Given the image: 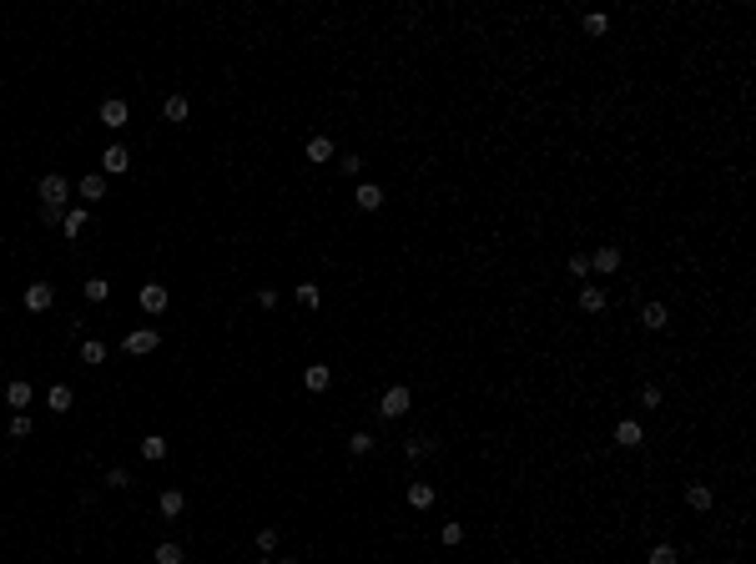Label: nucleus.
<instances>
[{
	"label": "nucleus",
	"instance_id": "obj_1",
	"mask_svg": "<svg viewBox=\"0 0 756 564\" xmlns=\"http://www.w3.org/2000/svg\"><path fill=\"white\" fill-rule=\"evenodd\" d=\"M66 197H71V182L66 177H56V171H51V177H40V207H61Z\"/></svg>",
	"mask_w": 756,
	"mask_h": 564
},
{
	"label": "nucleus",
	"instance_id": "obj_23",
	"mask_svg": "<svg viewBox=\"0 0 756 564\" xmlns=\"http://www.w3.org/2000/svg\"><path fill=\"white\" fill-rule=\"evenodd\" d=\"M162 116H167V121H187V96H167Z\"/></svg>",
	"mask_w": 756,
	"mask_h": 564
},
{
	"label": "nucleus",
	"instance_id": "obj_33",
	"mask_svg": "<svg viewBox=\"0 0 756 564\" xmlns=\"http://www.w3.org/2000/svg\"><path fill=\"white\" fill-rule=\"evenodd\" d=\"M570 277H590V257L575 252V257H570Z\"/></svg>",
	"mask_w": 756,
	"mask_h": 564
},
{
	"label": "nucleus",
	"instance_id": "obj_8",
	"mask_svg": "<svg viewBox=\"0 0 756 564\" xmlns=\"http://www.w3.org/2000/svg\"><path fill=\"white\" fill-rule=\"evenodd\" d=\"M101 166H106V177H121V171L132 166V157H126V146H106V151H101Z\"/></svg>",
	"mask_w": 756,
	"mask_h": 564
},
{
	"label": "nucleus",
	"instance_id": "obj_39",
	"mask_svg": "<svg viewBox=\"0 0 756 564\" xmlns=\"http://www.w3.org/2000/svg\"><path fill=\"white\" fill-rule=\"evenodd\" d=\"M701 564H706V559H701Z\"/></svg>",
	"mask_w": 756,
	"mask_h": 564
},
{
	"label": "nucleus",
	"instance_id": "obj_4",
	"mask_svg": "<svg viewBox=\"0 0 756 564\" xmlns=\"http://www.w3.org/2000/svg\"><path fill=\"white\" fill-rule=\"evenodd\" d=\"M51 302H56V288H51V282H31V288H26V308H31V313H46Z\"/></svg>",
	"mask_w": 756,
	"mask_h": 564
},
{
	"label": "nucleus",
	"instance_id": "obj_14",
	"mask_svg": "<svg viewBox=\"0 0 756 564\" xmlns=\"http://www.w3.org/2000/svg\"><path fill=\"white\" fill-rule=\"evenodd\" d=\"M590 267H595L600 277H610V272L620 267V247H600V252H595V263H590Z\"/></svg>",
	"mask_w": 756,
	"mask_h": 564
},
{
	"label": "nucleus",
	"instance_id": "obj_11",
	"mask_svg": "<svg viewBox=\"0 0 756 564\" xmlns=\"http://www.w3.org/2000/svg\"><path fill=\"white\" fill-rule=\"evenodd\" d=\"M141 459L146 464H162L167 459V439H162V433H146V439H141Z\"/></svg>",
	"mask_w": 756,
	"mask_h": 564
},
{
	"label": "nucleus",
	"instance_id": "obj_24",
	"mask_svg": "<svg viewBox=\"0 0 756 564\" xmlns=\"http://www.w3.org/2000/svg\"><path fill=\"white\" fill-rule=\"evenodd\" d=\"M81 227H86V212H81V207L61 217V232H66V237H81Z\"/></svg>",
	"mask_w": 756,
	"mask_h": 564
},
{
	"label": "nucleus",
	"instance_id": "obj_20",
	"mask_svg": "<svg viewBox=\"0 0 756 564\" xmlns=\"http://www.w3.org/2000/svg\"><path fill=\"white\" fill-rule=\"evenodd\" d=\"M308 162H333V141L328 136H313L308 141Z\"/></svg>",
	"mask_w": 756,
	"mask_h": 564
},
{
	"label": "nucleus",
	"instance_id": "obj_18",
	"mask_svg": "<svg viewBox=\"0 0 756 564\" xmlns=\"http://www.w3.org/2000/svg\"><path fill=\"white\" fill-rule=\"evenodd\" d=\"M81 292H86V302H106V297H111V282H106V277H86Z\"/></svg>",
	"mask_w": 756,
	"mask_h": 564
},
{
	"label": "nucleus",
	"instance_id": "obj_15",
	"mask_svg": "<svg viewBox=\"0 0 756 564\" xmlns=\"http://www.w3.org/2000/svg\"><path fill=\"white\" fill-rule=\"evenodd\" d=\"M81 197H86V202H101V197H106V177H101V171L81 177Z\"/></svg>",
	"mask_w": 756,
	"mask_h": 564
},
{
	"label": "nucleus",
	"instance_id": "obj_27",
	"mask_svg": "<svg viewBox=\"0 0 756 564\" xmlns=\"http://www.w3.org/2000/svg\"><path fill=\"white\" fill-rule=\"evenodd\" d=\"M81 358H86V363H106V343L86 338V343H81Z\"/></svg>",
	"mask_w": 756,
	"mask_h": 564
},
{
	"label": "nucleus",
	"instance_id": "obj_36",
	"mask_svg": "<svg viewBox=\"0 0 756 564\" xmlns=\"http://www.w3.org/2000/svg\"><path fill=\"white\" fill-rule=\"evenodd\" d=\"M257 549H277V529H263V534H257Z\"/></svg>",
	"mask_w": 756,
	"mask_h": 564
},
{
	"label": "nucleus",
	"instance_id": "obj_21",
	"mask_svg": "<svg viewBox=\"0 0 756 564\" xmlns=\"http://www.w3.org/2000/svg\"><path fill=\"white\" fill-rule=\"evenodd\" d=\"M580 308L585 313H605V288H585L580 292Z\"/></svg>",
	"mask_w": 756,
	"mask_h": 564
},
{
	"label": "nucleus",
	"instance_id": "obj_26",
	"mask_svg": "<svg viewBox=\"0 0 756 564\" xmlns=\"http://www.w3.org/2000/svg\"><path fill=\"white\" fill-rule=\"evenodd\" d=\"M298 302H302V308H318V302H323L318 282H298Z\"/></svg>",
	"mask_w": 756,
	"mask_h": 564
},
{
	"label": "nucleus",
	"instance_id": "obj_35",
	"mask_svg": "<svg viewBox=\"0 0 756 564\" xmlns=\"http://www.w3.org/2000/svg\"><path fill=\"white\" fill-rule=\"evenodd\" d=\"M464 539V524H444V545H459Z\"/></svg>",
	"mask_w": 756,
	"mask_h": 564
},
{
	"label": "nucleus",
	"instance_id": "obj_16",
	"mask_svg": "<svg viewBox=\"0 0 756 564\" xmlns=\"http://www.w3.org/2000/svg\"><path fill=\"white\" fill-rule=\"evenodd\" d=\"M31 398H36V393H31V383H20V378H15V383H10V388H6V403H10V408H15V414H20V408H26V403H31Z\"/></svg>",
	"mask_w": 756,
	"mask_h": 564
},
{
	"label": "nucleus",
	"instance_id": "obj_12",
	"mask_svg": "<svg viewBox=\"0 0 756 564\" xmlns=\"http://www.w3.org/2000/svg\"><path fill=\"white\" fill-rule=\"evenodd\" d=\"M151 348H157V333H151V328L126 333V353H151Z\"/></svg>",
	"mask_w": 756,
	"mask_h": 564
},
{
	"label": "nucleus",
	"instance_id": "obj_29",
	"mask_svg": "<svg viewBox=\"0 0 756 564\" xmlns=\"http://www.w3.org/2000/svg\"><path fill=\"white\" fill-rule=\"evenodd\" d=\"M429 453H434V439H424V433H419V439L408 444V459H429Z\"/></svg>",
	"mask_w": 756,
	"mask_h": 564
},
{
	"label": "nucleus",
	"instance_id": "obj_22",
	"mask_svg": "<svg viewBox=\"0 0 756 564\" xmlns=\"http://www.w3.org/2000/svg\"><path fill=\"white\" fill-rule=\"evenodd\" d=\"M408 504H414V509H429V504H434V489H429V484H408Z\"/></svg>",
	"mask_w": 756,
	"mask_h": 564
},
{
	"label": "nucleus",
	"instance_id": "obj_7",
	"mask_svg": "<svg viewBox=\"0 0 756 564\" xmlns=\"http://www.w3.org/2000/svg\"><path fill=\"white\" fill-rule=\"evenodd\" d=\"M302 383H308V393H328V383H333V368H328V363H313L308 373H302Z\"/></svg>",
	"mask_w": 756,
	"mask_h": 564
},
{
	"label": "nucleus",
	"instance_id": "obj_3",
	"mask_svg": "<svg viewBox=\"0 0 756 564\" xmlns=\"http://www.w3.org/2000/svg\"><path fill=\"white\" fill-rule=\"evenodd\" d=\"M137 302H141V313L157 318V313H167V288H162V282H146V288L137 292Z\"/></svg>",
	"mask_w": 756,
	"mask_h": 564
},
{
	"label": "nucleus",
	"instance_id": "obj_25",
	"mask_svg": "<svg viewBox=\"0 0 756 564\" xmlns=\"http://www.w3.org/2000/svg\"><path fill=\"white\" fill-rule=\"evenodd\" d=\"M157 564H182V545H171V539H162V545H157Z\"/></svg>",
	"mask_w": 756,
	"mask_h": 564
},
{
	"label": "nucleus",
	"instance_id": "obj_10",
	"mask_svg": "<svg viewBox=\"0 0 756 564\" xmlns=\"http://www.w3.org/2000/svg\"><path fill=\"white\" fill-rule=\"evenodd\" d=\"M71 403H76V398H71L66 383H56L51 393H46V408H51V414H71Z\"/></svg>",
	"mask_w": 756,
	"mask_h": 564
},
{
	"label": "nucleus",
	"instance_id": "obj_13",
	"mask_svg": "<svg viewBox=\"0 0 756 564\" xmlns=\"http://www.w3.org/2000/svg\"><path fill=\"white\" fill-rule=\"evenodd\" d=\"M353 202H358L363 212H378V207H383V187H373V182H363V187H358V197H353Z\"/></svg>",
	"mask_w": 756,
	"mask_h": 564
},
{
	"label": "nucleus",
	"instance_id": "obj_32",
	"mask_svg": "<svg viewBox=\"0 0 756 564\" xmlns=\"http://www.w3.org/2000/svg\"><path fill=\"white\" fill-rule=\"evenodd\" d=\"M106 484H111V489H126V484H132V473H126V469H106Z\"/></svg>",
	"mask_w": 756,
	"mask_h": 564
},
{
	"label": "nucleus",
	"instance_id": "obj_19",
	"mask_svg": "<svg viewBox=\"0 0 756 564\" xmlns=\"http://www.w3.org/2000/svg\"><path fill=\"white\" fill-rule=\"evenodd\" d=\"M182 509H187V499H182V489H162V514H167V519H177Z\"/></svg>",
	"mask_w": 756,
	"mask_h": 564
},
{
	"label": "nucleus",
	"instance_id": "obj_2",
	"mask_svg": "<svg viewBox=\"0 0 756 564\" xmlns=\"http://www.w3.org/2000/svg\"><path fill=\"white\" fill-rule=\"evenodd\" d=\"M408 403H414V398H408V388L399 383V388H388V393L378 398V414H383V418H403V414H408Z\"/></svg>",
	"mask_w": 756,
	"mask_h": 564
},
{
	"label": "nucleus",
	"instance_id": "obj_9",
	"mask_svg": "<svg viewBox=\"0 0 756 564\" xmlns=\"http://www.w3.org/2000/svg\"><path fill=\"white\" fill-rule=\"evenodd\" d=\"M640 322H645V328H651V333H661L665 322H671V313H665L661 302H645V308H640Z\"/></svg>",
	"mask_w": 756,
	"mask_h": 564
},
{
	"label": "nucleus",
	"instance_id": "obj_37",
	"mask_svg": "<svg viewBox=\"0 0 756 564\" xmlns=\"http://www.w3.org/2000/svg\"><path fill=\"white\" fill-rule=\"evenodd\" d=\"M338 166H343V171H348V177H358V171H363V157H343Z\"/></svg>",
	"mask_w": 756,
	"mask_h": 564
},
{
	"label": "nucleus",
	"instance_id": "obj_30",
	"mask_svg": "<svg viewBox=\"0 0 756 564\" xmlns=\"http://www.w3.org/2000/svg\"><path fill=\"white\" fill-rule=\"evenodd\" d=\"M605 31H610V20H605L600 10H595V15H585V36H605Z\"/></svg>",
	"mask_w": 756,
	"mask_h": 564
},
{
	"label": "nucleus",
	"instance_id": "obj_6",
	"mask_svg": "<svg viewBox=\"0 0 756 564\" xmlns=\"http://www.w3.org/2000/svg\"><path fill=\"white\" fill-rule=\"evenodd\" d=\"M615 444H620V448H640V444H645V428H640L635 418H620V423H615Z\"/></svg>",
	"mask_w": 756,
	"mask_h": 564
},
{
	"label": "nucleus",
	"instance_id": "obj_31",
	"mask_svg": "<svg viewBox=\"0 0 756 564\" xmlns=\"http://www.w3.org/2000/svg\"><path fill=\"white\" fill-rule=\"evenodd\" d=\"M645 564H676V549H671V545H656Z\"/></svg>",
	"mask_w": 756,
	"mask_h": 564
},
{
	"label": "nucleus",
	"instance_id": "obj_34",
	"mask_svg": "<svg viewBox=\"0 0 756 564\" xmlns=\"http://www.w3.org/2000/svg\"><path fill=\"white\" fill-rule=\"evenodd\" d=\"M26 433H31V418L15 414V418H10V439H26Z\"/></svg>",
	"mask_w": 756,
	"mask_h": 564
},
{
	"label": "nucleus",
	"instance_id": "obj_17",
	"mask_svg": "<svg viewBox=\"0 0 756 564\" xmlns=\"http://www.w3.org/2000/svg\"><path fill=\"white\" fill-rule=\"evenodd\" d=\"M686 504L696 509V514H706V509H711V489H706V484H686Z\"/></svg>",
	"mask_w": 756,
	"mask_h": 564
},
{
	"label": "nucleus",
	"instance_id": "obj_28",
	"mask_svg": "<svg viewBox=\"0 0 756 564\" xmlns=\"http://www.w3.org/2000/svg\"><path fill=\"white\" fill-rule=\"evenodd\" d=\"M348 453H358V459H363V453H373V433H353V439H348Z\"/></svg>",
	"mask_w": 756,
	"mask_h": 564
},
{
	"label": "nucleus",
	"instance_id": "obj_5",
	"mask_svg": "<svg viewBox=\"0 0 756 564\" xmlns=\"http://www.w3.org/2000/svg\"><path fill=\"white\" fill-rule=\"evenodd\" d=\"M132 121V111H126V101H101V126H111V132H121V126Z\"/></svg>",
	"mask_w": 756,
	"mask_h": 564
},
{
	"label": "nucleus",
	"instance_id": "obj_38",
	"mask_svg": "<svg viewBox=\"0 0 756 564\" xmlns=\"http://www.w3.org/2000/svg\"><path fill=\"white\" fill-rule=\"evenodd\" d=\"M263 564H277V559H263Z\"/></svg>",
	"mask_w": 756,
	"mask_h": 564
}]
</instances>
